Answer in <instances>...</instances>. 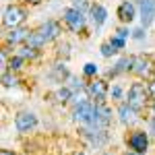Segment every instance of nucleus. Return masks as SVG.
<instances>
[{
	"instance_id": "f257e3e1",
	"label": "nucleus",
	"mask_w": 155,
	"mask_h": 155,
	"mask_svg": "<svg viewBox=\"0 0 155 155\" xmlns=\"http://www.w3.org/2000/svg\"><path fill=\"white\" fill-rule=\"evenodd\" d=\"M149 97V87L145 83H132L128 89V104H130L137 112L145 107V101Z\"/></svg>"
},
{
	"instance_id": "f03ea898",
	"label": "nucleus",
	"mask_w": 155,
	"mask_h": 155,
	"mask_svg": "<svg viewBox=\"0 0 155 155\" xmlns=\"http://www.w3.org/2000/svg\"><path fill=\"white\" fill-rule=\"evenodd\" d=\"M25 21V11L21 8V6H15V4H11V6H6L4 8V17H2V23L6 25V27H11V29H15V27H19V25Z\"/></svg>"
},
{
	"instance_id": "7ed1b4c3",
	"label": "nucleus",
	"mask_w": 155,
	"mask_h": 155,
	"mask_svg": "<svg viewBox=\"0 0 155 155\" xmlns=\"http://www.w3.org/2000/svg\"><path fill=\"white\" fill-rule=\"evenodd\" d=\"M35 124H37V118L31 114V112H21V114H17V118H15V126H17L19 132L33 130Z\"/></svg>"
},
{
	"instance_id": "20e7f679",
	"label": "nucleus",
	"mask_w": 155,
	"mask_h": 155,
	"mask_svg": "<svg viewBox=\"0 0 155 155\" xmlns=\"http://www.w3.org/2000/svg\"><path fill=\"white\" fill-rule=\"evenodd\" d=\"M64 21L72 31H81L85 25V17H83V12L77 11V8H66L64 11Z\"/></svg>"
},
{
	"instance_id": "39448f33",
	"label": "nucleus",
	"mask_w": 155,
	"mask_h": 155,
	"mask_svg": "<svg viewBox=\"0 0 155 155\" xmlns=\"http://www.w3.org/2000/svg\"><path fill=\"white\" fill-rule=\"evenodd\" d=\"M155 19V0H141V23L143 27H149Z\"/></svg>"
},
{
	"instance_id": "423d86ee",
	"label": "nucleus",
	"mask_w": 155,
	"mask_h": 155,
	"mask_svg": "<svg viewBox=\"0 0 155 155\" xmlns=\"http://www.w3.org/2000/svg\"><path fill=\"white\" fill-rule=\"evenodd\" d=\"M87 93L93 97L95 101H104V99H106V95H107V85H106V81H93V83H89Z\"/></svg>"
},
{
	"instance_id": "0eeeda50",
	"label": "nucleus",
	"mask_w": 155,
	"mask_h": 155,
	"mask_svg": "<svg viewBox=\"0 0 155 155\" xmlns=\"http://www.w3.org/2000/svg\"><path fill=\"white\" fill-rule=\"evenodd\" d=\"M128 145L134 153H145L147 151V145H149V139L145 132H134L130 139H128Z\"/></svg>"
},
{
	"instance_id": "6e6552de",
	"label": "nucleus",
	"mask_w": 155,
	"mask_h": 155,
	"mask_svg": "<svg viewBox=\"0 0 155 155\" xmlns=\"http://www.w3.org/2000/svg\"><path fill=\"white\" fill-rule=\"evenodd\" d=\"M132 72H137L139 77H149L151 72V60L145 58V56H137L132 62Z\"/></svg>"
},
{
	"instance_id": "1a4fd4ad",
	"label": "nucleus",
	"mask_w": 155,
	"mask_h": 155,
	"mask_svg": "<svg viewBox=\"0 0 155 155\" xmlns=\"http://www.w3.org/2000/svg\"><path fill=\"white\" fill-rule=\"evenodd\" d=\"M95 114H97V122H99V128H106L107 124H110V116H112L110 107H107L104 101H95Z\"/></svg>"
},
{
	"instance_id": "9d476101",
	"label": "nucleus",
	"mask_w": 155,
	"mask_h": 155,
	"mask_svg": "<svg viewBox=\"0 0 155 155\" xmlns=\"http://www.w3.org/2000/svg\"><path fill=\"white\" fill-rule=\"evenodd\" d=\"M37 31L41 33V37H44L46 41H52V39H56V37H58L60 27H58V23H54V21H48L46 25H41Z\"/></svg>"
},
{
	"instance_id": "9b49d317",
	"label": "nucleus",
	"mask_w": 155,
	"mask_h": 155,
	"mask_svg": "<svg viewBox=\"0 0 155 155\" xmlns=\"http://www.w3.org/2000/svg\"><path fill=\"white\" fill-rule=\"evenodd\" d=\"M118 17L122 23H130L134 19V4L132 2H122L118 6Z\"/></svg>"
},
{
	"instance_id": "f8f14e48",
	"label": "nucleus",
	"mask_w": 155,
	"mask_h": 155,
	"mask_svg": "<svg viewBox=\"0 0 155 155\" xmlns=\"http://www.w3.org/2000/svg\"><path fill=\"white\" fill-rule=\"evenodd\" d=\"M118 114H120V122H124V124H130L134 116H137V110L130 106V104H122L118 107Z\"/></svg>"
},
{
	"instance_id": "ddd939ff",
	"label": "nucleus",
	"mask_w": 155,
	"mask_h": 155,
	"mask_svg": "<svg viewBox=\"0 0 155 155\" xmlns=\"http://www.w3.org/2000/svg\"><path fill=\"white\" fill-rule=\"evenodd\" d=\"M106 17H107V11L101 6V4H93L91 6V21H93V25H104L106 23Z\"/></svg>"
},
{
	"instance_id": "4468645a",
	"label": "nucleus",
	"mask_w": 155,
	"mask_h": 155,
	"mask_svg": "<svg viewBox=\"0 0 155 155\" xmlns=\"http://www.w3.org/2000/svg\"><path fill=\"white\" fill-rule=\"evenodd\" d=\"M27 37H29L27 29L15 27V29H11V33L6 35V39H8V44H21V41H27Z\"/></svg>"
},
{
	"instance_id": "2eb2a0df",
	"label": "nucleus",
	"mask_w": 155,
	"mask_h": 155,
	"mask_svg": "<svg viewBox=\"0 0 155 155\" xmlns=\"http://www.w3.org/2000/svg\"><path fill=\"white\" fill-rule=\"evenodd\" d=\"M132 62H134V58H122V60H118L116 68H114V71H110V74H118V72L132 71Z\"/></svg>"
},
{
	"instance_id": "dca6fc26",
	"label": "nucleus",
	"mask_w": 155,
	"mask_h": 155,
	"mask_svg": "<svg viewBox=\"0 0 155 155\" xmlns=\"http://www.w3.org/2000/svg\"><path fill=\"white\" fill-rule=\"evenodd\" d=\"M46 44V39L41 37V33L39 31H33V33H29V37H27V46H31V48H41Z\"/></svg>"
},
{
	"instance_id": "f3484780",
	"label": "nucleus",
	"mask_w": 155,
	"mask_h": 155,
	"mask_svg": "<svg viewBox=\"0 0 155 155\" xmlns=\"http://www.w3.org/2000/svg\"><path fill=\"white\" fill-rule=\"evenodd\" d=\"M2 83L6 85V87H15L19 81H17V77H15V74H11V72H4V74H2Z\"/></svg>"
},
{
	"instance_id": "a211bd4d",
	"label": "nucleus",
	"mask_w": 155,
	"mask_h": 155,
	"mask_svg": "<svg viewBox=\"0 0 155 155\" xmlns=\"http://www.w3.org/2000/svg\"><path fill=\"white\" fill-rule=\"evenodd\" d=\"M54 77H56L58 81H62V79H66V77H68V71L64 68V64H58V66L54 68Z\"/></svg>"
},
{
	"instance_id": "6ab92c4d",
	"label": "nucleus",
	"mask_w": 155,
	"mask_h": 155,
	"mask_svg": "<svg viewBox=\"0 0 155 155\" xmlns=\"http://www.w3.org/2000/svg\"><path fill=\"white\" fill-rule=\"evenodd\" d=\"M19 56H21V58H35V56H37V52H35V48L27 46V48H23L21 52H19Z\"/></svg>"
},
{
	"instance_id": "aec40b11",
	"label": "nucleus",
	"mask_w": 155,
	"mask_h": 155,
	"mask_svg": "<svg viewBox=\"0 0 155 155\" xmlns=\"http://www.w3.org/2000/svg\"><path fill=\"white\" fill-rule=\"evenodd\" d=\"M23 60H25V58H21V56H15V58H11V62H8V68H11V71H19V68H21V64H23Z\"/></svg>"
},
{
	"instance_id": "412c9836",
	"label": "nucleus",
	"mask_w": 155,
	"mask_h": 155,
	"mask_svg": "<svg viewBox=\"0 0 155 155\" xmlns=\"http://www.w3.org/2000/svg\"><path fill=\"white\" fill-rule=\"evenodd\" d=\"M83 72L87 74V77H93V74H97V64H93V62H87L85 64Z\"/></svg>"
},
{
	"instance_id": "4be33fe9",
	"label": "nucleus",
	"mask_w": 155,
	"mask_h": 155,
	"mask_svg": "<svg viewBox=\"0 0 155 155\" xmlns=\"http://www.w3.org/2000/svg\"><path fill=\"white\" fill-rule=\"evenodd\" d=\"M71 91H68V89H66V87H64V89H60L58 93H56V99H58V101H68V99H71Z\"/></svg>"
},
{
	"instance_id": "5701e85b",
	"label": "nucleus",
	"mask_w": 155,
	"mask_h": 155,
	"mask_svg": "<svg viewBox=\"0 0 155 155\" xmlns=\"http://www.w3.org/2000/svg\"><path fill=\"white\" fill-rule=\"evenodd\" d=\"M87 6H89L87 0H72V8H77V11L85 12V11H87Z\"/></svg>"
},
{
	"instance_id": "b1692460",
	"label": "nucleus",
	"mask_w": 155,
	"mask_h": 155,
	"mask_svg": "<svg viewBox=\"0 0 155 155\" xmlns=\"http://www.w3.org/2000/svg\"><path fill=\"white\" fill-rule=\"evenodd\" d=\"M83 101H87V97H85V93H74V95L71 97V104H72V106H81Z\"/></svg>"
},
{
	"instance_id": "393cba45",
	"label": "nucleus",
	"mask_w": 155,
	"mask_h": 155,
	"mask_svg": "<svg viewBox=\"0 0 155 155\" xmlns=\"http://www.w3.org/2000/svg\"><path fill=\"white\" fill-rule=\"evenodd\" d=\"M110 44H112V48H116V50H122L124 48V39H122V37H112V41H110Z\"/></svg>"
},
{
	"instance_id": "a878e982",
	"label": "nucleus",
	"mask_w": 155,
	"mask_h": 155,
	"mask_svg": "<svg viewBox=\"0 0 155 155\" xmlns=\"http://www.w3.org/2000/svg\"><path fill=\"white\" fill-rule=\"evenodd\" d=\"M114 52H116V48H112V44H104V46H101V54H104V56H112V54H114Z\"/></svg>"
},
{
	"instance_id": "bb28decb",
	"label": "nucleus",
	"mask_w": 155,
	"mask_h": 155,
	"mask_svg": "<svg viewBox=\"0 0 155 155\" xmlns=\"http://www.w3.org/2000/svg\"><path fill=\"white\" fill-rule=\"evenodd\" d=\"M112 97H114V99H120V97H122V89H120V87H114V89H112Z\"/></svg>"
},
{
	"instance_id": "cd10ccee",
	"label": "nucleus",
	"mask_w": 155,
	"mask_h": 155,
	"mask_svg": "<svg viewBox=\"0 0 155 155\" xmlns=\"http://www.w3.org/2000/svg\"><path fill=\"white\" fill-rule=\"evenodd\" d=\"M71 87H72V89H81V87H83V83H81V81H77V79H71Z\"/></svg>"
},
{
	"instance_id": "c85d7f7f",
	"label": "nucleus",
	"mask_w": 155,
	"mask_h": 155,
	"mask_svg": "<svg viewBox=\"0 0 155 155\" xmlns=\"http://www.w3.org/2000/svg\"><path fill=\"white\" fill-rule=\"evenodd\" d=\"M118 37L126 39V37H128V29H118Z\"/></svg>"
},
{
	"instance_id": "c756f323",
	"label": "nucleus",
	"mask_w": 155,
	"mask_h": 155,
	"mask_svg": "<svg viewBox=\"0 0 155 155\" xmlns=\"http://www.w3.org/2000/svg\"><path fill=\"white\" fill-rule=\"evenodd\" d=\"M134 37H137V39H143V37H145L143 29H137V31H134Z\"/></svg>"
},
{
	"instance_id": "7c9ffc66",
	"label": "nucleus",
	"mask_w": 155,
	"mask_h": 155,
	"mask_svg": "<svg viewBox=\"0 0 155 155\" xmlns=\"http://www.w3.org/2000/svg\"><path fill=\"white\" fill-rule=\"evenodd\" d=\"M0 155H15V153H12V151H6V149H2V151H0Z\"/></svg>"
},
{
	"instance_id": "2f4dec72",
	"label": "nucleus",
	"mask_w": 155,
	"mask_h": 155,
	"mask_svg": "<svg viewBox=\"0 0 155 155\" xmlns=\"http://www.w3.org/2000/svg\"><path fill=\"white\" fill-rule=\"evenodd\" d=\"M151 132H153V134H155V118L151 120Z\"/></svg>"
},
{
	"instance_id": "473e14b6",
	"label": "nucleus",
	"mask_w": 155,
	"mask_h": 155,
	"mask_svg": "<svg viewBox=\"0 0 155 155\" xmlns=\"http://www.w3.org/2000/svg\"><path fill=\"white\" fill-rule=\"evenodd\" d=\"M27 2H31V4H37V2H41V0H27Z\"/></svg>"
},
{
	"instance_id": "72a5a7b5",
	"label": "nucleus",
	"mask_w": 155,
	"mask_h": 155,
	"mask_svg": "<svg viewBox=\"0 0 155 155\" xmlns=\"http://www.w3.org/2000/svg\"><path fill=\"white\" fill-rule=\"evenodd\" d=\"M126 155H132V153H126Z\"/></svg>"
},
{
	"instance_id": "f704fd0d",
	"label": "nucleus",
	"mask_w": 155,
	"mask_h": 155,
	"mask_svg": "<svg viewBox=\"0 0 155 155\" xmlns=\"http://www.w3.org/2000/svg\"><path fill=\"white\" fill-rule=\"evenodd\" d=\"M153 110H155V104H153Z\"/></svg>"
},
{
	"instance_id": "c9c22d12",
	"label": "nucleus",
	"mask_w": 155,
	"mask_h": 155,
	"mask_svg": "<svg viewBox=\"0 0 155 155\" xmlns=\"http://www.w3.org/2000/svg\"><path fill=\"white\" fill-rule=\"evenodd\" d=\"M106 155H107V153H106Z\"/></svg>"
}]
</instances>
